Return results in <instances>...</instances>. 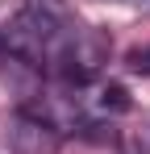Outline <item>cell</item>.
<instances>
[{
    "label": "cell",
    "instance_id": "1",
    "mask_svg": "<svg viewBox=\"0 0 150 154\" xmlns=\"http://www.w3.org/2000/svg\"><path fill=\"white\" fill-rule=\"evenodd\" d=\"M58 137H63L58 125H50L46 117H38L33 108H25L17 117V129H13V154H54Z\"/></svg>",
    "mask_w": 150,
    "mask_h": 154
},
{
    "label": "cell",
    "instance_id": "2",
    "mask_svg": "<svg viewBox=\"0 0 150 154\" xmlns=\"http://www.w3.org/2000/svg\"><path fill=\"white\" fill-rule=\"evenodd\" d=\"M100 108H104V112H125V108H129V96H125V88H121V83L100 88Z\"/></svg>",
    "mask_w": 150,
    "mask_h": 154
},
{
    "label": "cell",
    "instance_id": "3",
    "mask_svg": "<svg viewBox=\"0 0 150 154\" xmlns=\"http://www.w3.org/2000/svg\"><path fill=\"white\" fill-rule=\"evenodd\" d=\"M129 71H138V75H150V46H138V50H129Z\"/></svg>",
    "mask_w": 150,
    "mask_h": 154
}]
</instances>
